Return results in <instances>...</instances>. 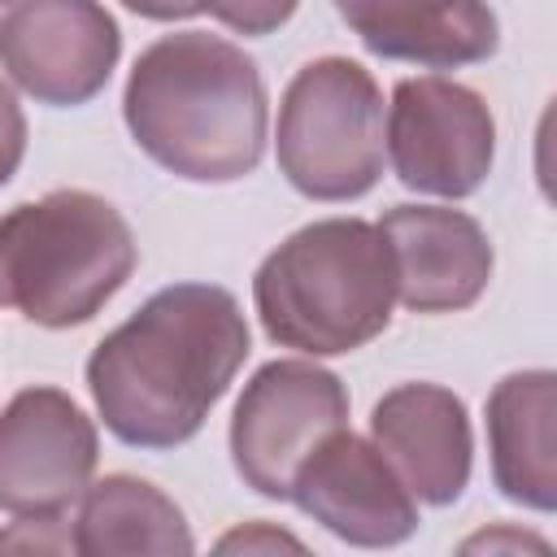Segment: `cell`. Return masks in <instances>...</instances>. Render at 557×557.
I'll list each match as a JSON object with an SVG mask.
<instances>
[{
  "instance_id": "cell-1",
  "label": "cell",
  "mask_w": 557,
  "mask_h": 557,
  "mask_svg": "<svg viewBox=\"0 0 557 557\" xmlns=\"http://www.w3.org/2000/svg\"><path fill=\"white\" fill-rule=\"evenodd\" d=\"M244 357L239 300L213 283H174L91 348L87 392L122 444L178 448L205 426Z\"/></svg>"
},
{
  "instance_id": "cell-19",
  "label": "cell",
  "mask_w": 557,
  "mask_h": 557,
  "mask_svg": "<svg viewBox=\"0 0 557 557\" xmlns=\"http://www.w3.org/2000/svg\"><path fill=\"white\" fill-rule=\"evenodd\" d=\"M218 548L222 553H235V548H244V553H252V548H292V553H300L305 544L292 540V535H283V531H274V527H265V522H257L248 531H235V535L218 540Z\"/></svg>"
},
{
  "instance_id": "cell-21",
  "label": "cell",
  "mask_w": 557,
  "mask_h": 557,
  "mask_svg": "<svg viewBox=\"0 0 557 557\" xmlns=\"http://www.w3.org/2000/svg\"><path fill=\"white\" fill-rule=\"evenodd\" d=\"M0 4H13V0H0Z\"/></svg>"
},
{
  "instance_id": "cell-7",
  "label": "cell",
  "mask_w": 557,
  "mask_h": 557,
  "mask_svg": "<svg viewBox=\"0 0 557 557\" xmlns=\"http://www.w3.org/2000/svg\"><path fill=\"white\" fill-rule=\"evenodd\" d=\"M383 144L409 191L461 200L492 174L496 117L474 87L444 74H418L396 83Z\"/></svg>"
},
{
  "instance_id": "cell-5",
  "label": "cell",
  "mask_w": 557,
  "mask_h": 557,
  "mask_svg": "<svg viewBox=\"0 0 557 557\" xmlns=\"http://www.w3.org/2000/svg\"><path fill=\"white\" fill-rule=\"evenodd\" d=\"M278 170L309 200H357L383 174V91L361 61L318 57L278 104Z\"/></svg>"
},
{
  "instance_id": "cell-2",
  "label": "cell",
  "mask_w": 557,
  "mask_h": 557,
  "mask_svg": "<svg viewBox=\"0 0 557 557\" xmlns=\"http://www.w3.org/2000/svg\"><path fill=\"white\" fill-rule=\"evenodd\" d=\"M122 117L135 144L187 183L248 178L265 157V83L222 35L178 30L148 44L126 78Z\"/></svg>"
},
{
  "instance_id": "cell-8",
  "label": "cell",
  "mask_w": 557,
  "mask_h": 557,
  "mask_svg": "<svg viewBox=\"0 0 557 557\" xmlns=\"http://www.w3.org/2000/svg\"><path fill=\"white\" fill-rule=\"evenodd\" d=\"M122 57V30L100 0H13L0 13V65L39 104H87Z\"/></svg>"
},
{
  "instance_id": "cell-10",
  "label": "cell",
  "mask_w": 557,
  "mask_h": 557,
  "mask_svg": "<svg viewBox=\"0 0 557 557\" xmlns=\"http://www.w3.org/2000/svg\"><path fill=\"white\" fill-rule=\"evenodd\" d=\"M287 500L357 548H392L418 531V500L374 448L339 426L296 470Z\"/></svg>"
},
{
  "instance_id": "cell-12",
  "label": "cell",
  "mask_w": 557,
  "mask_h": 557,
  "mask_svg": "<svg viewBox=\"0 0 557 557\" xmlns=\"http://www.w3.org/2000/svg\"><path fill=\"white\" fill-rule=\"evenodd\" d=\"M370 435L413 500L453 505L466 492L474 435L457 392L440 383H400L374 405Z\"/></svg>"
},
{
  "instance_id": "cell-6",
  "label": "cell",
  "mask_w": 557,
  "mask_h": 557,
  "mask_svg": "<svg viewBox=\"0 0 557 557\" xmlns=\"http://www.w3.org/2000/svg\"><path fill=\"white\" fill-rule=\"evenodd\" d=\"M348 426V392L318 361H265L235 400L231 461L235 474L270 500H287L300 461Z\"/></svg>"
},
{
  "instance_id": "cell-3",
  "label": "cell",
  "mask_w": 557,
  "mask_h": 557,
  "mask_svg": "<svg viewBox=\"0 0 557 557\" xmlns=\"http://www.w3.org/2000/svg\"><path fill=\"white\" fill-rule=\"evenodd\" d=\"M265 335L305 357H344L387 331L396 270L379 226L322 218L287 235L252 278Z\"/></svg>"
},
{
  "instance_id": "cell-9",
  "label": "cell",
  "mask_w": 557,
  "mask_h": 557,
  "mask_svg": "<svg viewBox=\"0 0 557 557\" xmlns=\"http://www.w3.org/2000/svg\"><path fill=\"white\" fill-rule=\"evenodd\" d=\"M96 422L61 387H26L0 409V509L52 518L83 500L96 474Z\"/></svg>"
},
{
  "instance_id": "cell-20",
  "label": "cell",
  "mask_w": 557,
  "mask_h": 557,
  "mask_svg": "<svg viewBox=\"0 0 557 557\" xmlns=\"http://www.w3.org/2000/svg\"><path fill=\"white\" fill-rule=\"evenodd\" d=\"M122 4L152 22H178V17H196L209 9V0H122Z\"/></svg>"
},
{
  "instance_id": "cell-16",
  "label": "cell",
  "mask_w": 557,
  "mask_h": 557,
  "mask_svg": "<svg viewBox=\"0 0 557 557\" xmlns=\"http://www.w3.org/2000/svg\"><path fill=\"white\" fill-rule=\"evenodd\" d=\"M300 0H209V13L235 35H270L278 30Z\"/></svg>"
},
{
  "instance_id": "cell-4",
  "label": "cell",
  "mask_w": 557,
  "mask_h": 557,
  "mask_svg": "<svg viewBox=\"0 0 557 557\" xmlns=\"http://www.w3.org/2000/svg\"><path fill=\"white\" fill-rule=\"evenodd\" d=\"M126 218L96 191L61 187L0 218V305L65 331L91 322L135 270Z\"/></svg>"
},
{
  "instance_id": "cell-18",
  "label": "cell",
  "mask_w": 557,
  "mask_h": 557,
  "mask_svg": "<svg viewBox=\"0 0 557 557\" xmlns=\"http://www.w3.org/2000/svg\"><path fill=\"white\" fill-rule=\"evenodd\" d=\"M22 157H26V117H22V104L9 91V83L0 78V187L17 174Z\"/></svg>"
},
{
  "instance_id": "cell-17",
  "label": "cell",
  "mask_w": 557,
  "mask_h": 557,
  "mask_svg": "<svg viewBox=\"0 0 557 557\" xmlns=\"http://www.w3.org/2000/svg\"><path fill=\"white\" fill-rule=\"evenodd\" d=\"M0 553H74V527L65 522V513L17 518L0 535Z\"/></svg>"
},
{
  "instance_id": "cell-14",
  "label": "cell",
  "mask_w": 557,
  "mask_h": 557,
  "mask_svg": "<svg viewBox=\"0 0 557 557\" xmlns=\"http://www.w3.org/2000/svg\"><path fill=\"white\" fill-rule=\"evenodd\" d=\"M553 418H557V374L553 370L505 374L487 396L492 479L509 500L540 509V513H548L557 505Z\"/></svg>"
},
{
  "instance_id": "cell-15",
  "label": "cell",
  "mask_w": 557,
  "mask_h": 557,
  "mask_svg": "<svg viewBox=\"0 0 557 557\" xmlns=\"http://www.w3.org/2000/svg\"><path fill=\"white\" fill-rule=\"evenodd\" d=\"M196 548L183 509L148 479L135 474H104L87 483L83 509L74 518V553L87 557H122V553H152V557H187Z\"/></svg>"
},
{
  "instance_id": "cell-13",
  "label": "cell",
  "mask_w": 557,
  "mask_h": 557,
  "mask_svg": "<svg viewBox=\"0 0 557 557\" xmlns=\"http://www.w3.org/2000/svg\"><path fill=\"white\" fill-rule=\"evenodd\" d=\"M335 9L374 57L426 70L487 61L500 44L487 0H335Z\"/></svg>"
},
{
  "instance_id": "cell-11",
  "label": "cell",
  "mask_w": 557,
  "mask_h": 557,
  "mask_svg": "<svg viewBox=\"0 0 557 557\" xmlns=\"http://www.w3.org/2000/svg\"><path fill=\"white\" fill-rule=\"evenodd\" d=\"M396 270V300L409 313L470 309L492 283L487 231L444 205H396L379 218Z\"/></svg>"
}]
</instances>
